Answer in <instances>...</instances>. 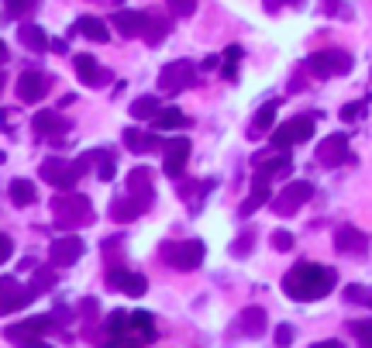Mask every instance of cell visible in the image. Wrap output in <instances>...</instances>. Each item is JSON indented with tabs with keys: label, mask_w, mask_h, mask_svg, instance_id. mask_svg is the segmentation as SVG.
Returning a JSON list of instances; mask_svg holds the SVG:
<instances>
[{
	"label": "cell",
	"mask_w": 372,
	"mask_h": 348,
	"mask_svg": "<svg viewBox=\"0 0 372 348\" xmlns=\"http://www.w3.org/2000/svg\"><path fill=\"white\" fill-rule=\"evenodd\" d=\"M83 245L76 235H66V238H55L52 241V248H49V259H52V266L55 269H66V266H76L80 262V255H83Z\"/></svg>",
	"instance_id": "14"
},
{
	"label": "cell",
	"mask_w": 372,
	"mask_h": 348,
	"mask_svg": "<svg viewBox=\"0 0 372 348\" xmlns=\"http://www.w3.org/2000/svg\"><path fill=\"white\" fill-rule=\"evenodd\" d=\"M86 156L100 162V166H97V176H100L104 183H110V180L117 176V169H114V159H110V152H100V149H93V152H86Z\"/></svg>",
	"instance_id": "32"
},
{
	"label": "cell",
	"mask_w": 372,
	"mask_h": 348,
	"mask_svg": "<svg viewBox=\"0 0 372 348\" xmlns=\"http://www.w3.org/2000/svg\"><path fill=\"white\" fill-rule=\"evenodd\" d=\"M104 331H107V335H110V338H121V335L128 331V311H114V314L107 318Z\"/></svg>",
	"instance_id": "37"
},
{
	"label": "cell",
	"mask_w": 372,
	"mask_h": 348,
	"mask_svg": "<svg viewBox=\"0 0 372 348\" xmlns=\"http://www.w3.org/2000/svg\"><path fill=\"white\" fill-rule=\"evenodd\" d=\"M272 121H276V100L272 104H266V108H259V114H255V121H252V132L262 134L272 128Z\"/></svg>",
	"instance_id": "35"
},
{
	"label": "cell",
	"mask_w": 372,
	"mask_h": 348,
	"mask_svg": "<svg viewBox=\"0 0 372 348\" xmlns=\"http://www.w3.org/2000/svg\"><path fill=\"white\" fill-rule=\"evenodd\" d=\"M55 331V318L49 314H42V318H28L21 324H11L4 335H7V342H18V338H42V335H49Z\"/></svg>",
	"instance_id": "16"
},
{
	"label": "cell",
	"mask_w": 372,
	"mask_h": 348,
	"mask_svg": "<svg viewBox=\"0 0 372 348\" xmlns=\"http://www.w3.org/2000/svg\"><path fill=\"white\" fill-rule=\"evenodd\" d=\"M293 335H296V331H293V324H279V327H276V348H290L293 345Z\"/></svg>",
	"instance_id": "43"
},
{
	"label": "cell",
	"mask_w": 372,
	"mask_h": 348,
	"mask_svg": "<svg viewBox=\"0 0 372 348\" xmlns=\"http://www.w3.org/2000/svg\"><path fill=\"white\" fill-rule=\"evenodd\" d=\"M18 38H21V45L31 49V52H45V49H49V35L38 25H21L18 28Z\"/></svg>",
	"instance_id": "26"
},
{
	"label": "cell",
	"mask_w": 372,
	"mask_h": 348,
	"mask_svg": "<svg viewBox=\"0 0 372 348\" xmlns=\"http://www.w3.org/2000/svg\"><path fill=\"white\" fill-rule=\"evenodd\" d=\"M124 193L132 197L134 204H141V207L149 211V207H152V193H156V190H152V173L141 169V166L132 169V176H128V183H124Z\"/></svg>",
	"instance_id": "15"
},
{
	"label": "cell",
	"mask_w": 372,
	"mask_h": 348,
	"mask_svg": "<svg viewBox=\"0 0 372 348\" xmlns=\"http://www.w3.org/2000/svg\"><path fill=\"white\" fill-rule=\"evenodd\" d=\"M162 156H165V176H180L186 159H190V138H169L162 141Z\"/></svg>",
	"instance_id": "17"
},
{
	"label": "cell",
	"mask_w": 372,
	"mask_h": 348,
	"mask_svg": "<svg viewBox=\"0 0 372 348\" xmlns=\"http://www.w3.org/2000/svg\"><path fill=\"white\" fill-rule=\"evenodd\" d=\"M314 138V117L310 114H300V117H290L283 121L276 132H272V145L276 149H293V145H303Z\"/></svg>",
	"instance_id": "7"
},
{
	"label": "cell",
	"mask_w": 372,
	"mask_h": 348,
	"mask_svg": "<svg viewBox=\"0 0 372 348\" xmlns=\"http://www.w3.org/2000/svg\"><path fill=\"white\" fill-rule=\"evenodd\" d=\"M366 108H369V100H355V104H345V108H342V121H345V124H355V121L366 114Z\"/></svg>",
	"instance_id": "40"
},
{
	"label": "cell",
	"mask_w": 372,
	"mask_h": 348,
	"mask_svg": "<svg viewBox=\"0 0 372 348\" xmlns=\"http://www.w3.org/2000/svg\"><path fill=\"white\" fill-rule=\"evenodd\" d=\"M52 286H55V269H49V266H42L38 272H35V279L28 283V290H31L35 296H42L45 290H52Z\"/></svg>",
	"instance_id": "31"
},
{
	"label": "cell",
	"mask_w": 372,
	"mask_h": 348,
	"mask_svg": "<svg viewBox=\"0 0 372 348\" xmlns=\"http://www.w3.org/2000/svg\"><path fill=\"white\" fill-rule=\"evenodd\" d=\"M351 66H355V59L342 49H320L307 59V69L318 76V80H327V76H345L351 73Z\"/></svg>",
	"instance_id": "4"
},
{
	"label": "cell",
	"mask_w": 372,
	"mask_h": 348,
	"mask_svg": "<svg viewBox=\"0 0 372 348\" xmlns=\"http://www.w3.org/2000/svg\"><path fill=\"white\" fill-rule=\"evenodd\" d=\"M141 214H145V207H141V204H134L128 193H124L121 200H114V204H110V217H114V221H134V217H141Z\"/></svg>",
	"instance_id": "28"
},
{
	"label": "cell",
	"mask_w": 372,
	"mask_h": 348,
	"mask_svg": "<svg viewBox=\"0 0 372 348\" xmlns=\"http://www.w3.org/2000/svg\"><path fill=\"white\" fill-rule=\"evenodd\" d=\"M11 345H18V348H52L49 342H42V338H18V342H11Z\"/></svg>",
	"instance_id": "48"
},
{
	"label": "cell",
	"mask_w": 372,
	"mask_h": 348,
	"mask_svg": "<svg viewBox=\"0 0 372 348\" xmlns=\"http://www.w3.org/2000/svg\"><path fill=\"white\" fill-rule=\"evenodd\" d=\"M73 69H76L80 83H86V86H104V80H107V73L100 69V62H97L90 52L73 55Z\"/></svg>",
	"instance_id": "20"
},
{
	"label": "cell",
	"mask_w": 372,
	"mask_h": 348,
	"mask_svg": "<svg viewBox=\"0 0 372 348\" xmlns=\"http://www.w3.org/2000/svg\"><path fill=\"white\" fill-rule=\"evenodd\" d=\"M0 93H4V73H0Z\"/></svg>",
	"instance_id": "52"
},
{
	"label": "cell",
	"mask_w": 372,
	"mask_h": 348,
	"mask_svg": "<svg viewBox=\"0 0 372 348\" xmlns=\"http://www.w3.org/2000/svg\"><path fill=\"white\" fill-rule=\"evenodd\" d=\"M193 66L186 62V59H176V62H169V66H162L159 73V90L162 93H180L186 86H193Z\"/></svg>",
	"instance_id": "9"
},
{
	"label": "cell",
	"mask_w": 372,
	"mask_h": 348,
	"mask_svg": "<svg viewBox=\"0 0 372 348\" xmlns=\"http://www.w3.org/2000/svg\"><path fill=\"white\" fill-rule=\"evenodd\" d=\"M52 76H45V73H38V69H28L21 73V80H18V100L21 104H38L49 90H52Z\"/></svg>",
	"instance_id": "11"
},
{
	"label": "cell",
	"mask_w": 372,
	"mask_h": 348,
	"mask_svg": "<svg viewBox=\"0 0 372 348\" xmlns=\"http://www.w3.org/2000/svg\"><path fill=\"white\" fill-rule=\"evenodd\" d=\"M31 7H35V0H7V14H11V18H21Z\"/></svg>",
	"instance_id": "44"
},
{
	"label": "cell",
	"mask_w": 372,
	"mask_h": 348,
	"mask_svg": "<svg viewBox=\"0 0 372 348\" xmlns=\"http://www.w3.org/2000/svg\"><path fill=\"white\" fill-rule=\"evenodd\" d=\"M310 348H345L338 338H327V342H318V345H310Z\"/></svg>",
	"instance_id": "50"
},
{
	"label": "cell",
	"mask_w": 372,
	"mask_h": 348,
	"mask_svg": "<svg viewBox=\"0 0 372 348\" xmlns=\"http://www.w3.org/2000/svg\"><path fill=\"white\" fill-rule=\"evenodd\" d=\"M241 45H228V52H224V80H235V66H238L241 59Z\"/></svg>",
	"instance_id": "39"
},
{
	"label": "cell",
	"mask_w": 372,
	"mask_h": 348,
	"mask_svg": "<svg viewBox=\"0 0 372 348\" xmlns=\"http://www.w3.org/2000/svg\"><path fill=\"white\" fill-rule=\"evenodd\" d=\"M252 241H255V235H252V231H245V235H241L238 241H235V248H231V252H235V255H248V252H252Z\"/></svg>",
	"instance_id": "45"
},
{
	"label": "cell",
	"mask_w": 372,
	"mask_h": 348,
	"mask_svg": "<svg viewBox=\"0 0 372 348\" xmlns=\"http://www.w3.org/2000/svg\"><path fill=\"white\" fill-rule=\"evenodd\" d=\"M107 286H110V290H121L124 296H145L149 279H145L141 272H132V269L110 266L107 269Z\"/></svg>",
	"instance_id": "10"
},
{
	"label": "cell",
	"mask_w": 372,
	"mask_h": 348,
	"mask_svg": "<svg viewBox=\"0 0 372 348\" xmlns=\"http://www.w3.org/2000/svg\"><path fill=\"white\" fill-rule=\"evenodd\" d=\"M262 4H266V11H279L283 4H290V7H300L303 0H262Z\"/></svg>",
	"instance_id": "49"
},
{
	"label": "cell",
	"mask_w": 372,
	"mask_h": 348,
	"mask_svg": "<svg viewBox=\"0 0 372 348\" xmlns=\"http://www.w3.org/2000/svg\"><path fill=\"white\" fill-rule=\"evenodd\" d=\"M11 255H14V241H11V235H0V266H4Z\"/></svg>",
	"instance_id": "47"
},
{
	"label": "cell",
	"mask_w": 372,
	"mask_h": 348,
	"mask_svg": "<svg viewBox=\"0 0 372 348\" xmlns=\"http://www.w3.org/2000/svg\"><path fill=\"white\" fill-rule=\"evenodd\" d=\"M165 7L176 14V18H190L197 11V0H165Z\"/></svg>",
	"instance_id": "41"
},
{
	"label": "cell",
	"mask_w": 372,
	"mask_h": 348,
	"mask_svg": "<svg viewBox=\"0 0 372 348\" xmlns=\"http://www.w3.org/2000/svg\"><path fill=\"white\" fill-rule=\"evenodd\" d=\"M152 121H156V132H180V128L190 124V117L180 108H162Z\"/></svg>",
	"instance_id": "24"
},
{
	"label": "cell",
	"mask_w": 372,
	"mask_h": 348,
	"mask_svg": "<svg viewBox=\"0 0 372 348\" xmlns=\"http://www.w3.org/2000/svg\"><path fill=\"white\" fill-rule=\"evenodd\" d=\"M121 138H124L128 152H134V156H149V152H152V149L159 145V141H156L152 134H149V132H141V128H128V132L121 134Z\"/></svg>",
	"instance_id": "22"
},
{
	"label": "cell",
	"mask_w": 372,
	"mask_h": 348,
	"mask_svg": "<svg viewBox=\"0 0 372 348\" xmlns=\"http://www.w3.org/2000/svg\"><path fill=\"white\" fill-rule=\"evenodd\" d=\"M31 128L42 134V138H49V141H62L69 134V117L59 114V110H38L31 117Z\"/></svg>",
	"instance_id": "13"
},
{
	"label": "cell",
	"mask_w": 372,
	"mask_h": 348,
	"mask_svg": "<svg viewBox=\"0 0 372 348\" xmlns=\"http://www.w3.org/2000/svg\"><path fill=\"white\" fill-rule=\"evenodd\" d=\"M338 286V272L318 262H300L283 276V294L290 300H320Z\"/></svg>",
	"instance_id": "1"
},
{
	"label": "cell",
	"mask_w": 372,
	"mask_h": 348,
	"mask_svg": "<svg viewBox=\"0 0 372 348\" xmlns=\"http://www.w3.org/2000/svg\"><path fill=\"white\" fill-rule=\"evenodd\" d=\"M104 348H141V342H138V338H128V335H121V338H110Z\"/></svg>",
	"instance_id": "46"
},
{
	"label": "cell",
	"mask_w": 372,
	"mask_h": 348,
	"mask_svg": "<svg viewBox=\"0 0 372 348\" xmlns=\"http://www.w3.org/2000/svg\"><path fill=\"white\" fill-rule=\"evenodd\" d=\"M269 197H272V190H269V187H252V193L245 197V204H241L238 214L241 217H252L259 207H262V204H269Z\"/></svg>",
	"instance_id": "30"
},
{
	"label": "cell",
	"mask_w": 372,
	"mask_h": 348,
	"mask_svg": "<svg viewBox=\"0 0 372 348\" xmlns=\"http://www.w3.org/2000/svg\"><path fill=\"white\" fill-rule=\"evenodd\" d=\"M348 303H359V307H372V286H362V283H351L345 290Z\"/></svg>",
	"instance_id": "36"
},
{
	"label": "cell",
	"mask_w": 372,
	"mask_h": 348,
	"mask_svg": "<svg viewBox=\"0 0 372 348\" xmlns=\"http://www.w3.org/2000/svg\"><path fill=\"white\" fill-rule=\"evenodd\" d=\"M110 25L117 28L124 38H145V31H149V14H141V11H114Z\"/></svg>",
	"instance_id": "19"
},
{
	"label": "cell",
	"mask_w": 372,
	"mask_h": 348,
	"mask_svg": "<svg viewBox=\"0 0 372 348\" xmlns=\"http://www.w3.org/2000/svg\"><path fill=\"white\" fill-rule=\"evenodd\" d=\"M293 245H296V238H293L290 231H272V248L276 252H290Z\"/></svg>",
	"instance_id": "42"
},
{
	"label": "cell",
	"mask_w": 372,
	"mask_h": 348,
	"mask_svg": "<svg viewBox=\"0 0 372 348\" xmlns=\"http://www.w3.org/2000/svg\"><path fill=\"white\" fill-rule=\"evenodd\" d=\"M165 35H169V21L165 18H149V31H145V42L156 49L159 42H165Z\"/></svg>",
	"instance_id": "34"
},
{
	"label": "cell",
	"mask_w": 372,
	"mask_h": 348,
	"mask_svg": "<svg viewBox=\"0 0 372 348\" xmlns=\"http://www.w3.org/2000/svg\"><path fill=\"white\" fill-rule=\"evenodd\" d=\"M348 159V134H327L318 145V166L320 169H338Z\"/></svg>",
	"instance_id": "12"
},
{
	"label": "cell",
	"mask_w": 372,
	"mask_h": 348,
	"mask_svg": "<svg viewBox=\"0 0 372 348\" xmlns=\"http://www.w3.org/2000/svg\"><path fill=\"white\" fill-rule=\"evenodd\" d=\"M31 300H35V294H31L28 286H21L14 276H0V318L28 307Z\"/></svg>",
	"instance_id": "8"
},
{
	"label": "cell",
	"mask_w": 372,
	"mask_h": 348,
	"mask_svg": "<svg viewBox=\"0 0 372 348\" xmlns=\"http://www.w3.org/2000/svg\"><path fill=\"white\" fill-rule=\"evenodd\" d=\"M162 262H169L173 269H197L204 262V241H165L159 248Z\"/></svg>",
	"instance_id": "5"
},
{
	"label": "cell",
	"mask_w": 372,
	"mask_h": 348,
	"mask_svg": "<svg viewBox=\"0 0 372 348\" xmlns=\"http://www.w3.org/2000/svg\"><path fill=\"white\" fill-rule=\"evenodd\" d=\"M4 62H7V45L0 42V66H4Z\"/></svg>",
	"instance_id": "51"
},
{
	"label": "cell",
	"mask_w": 372,
	"mask_h": 348,
	"mask_svg": "<svg viewBox=\"0 0 372 348\" xmlns=\"http://www.w3.org/2000/svg\"><path fill=\"white\" fill-rule=\"evenodd\" d=\"M348 331L355 335L359 348H372V318H369V321H351V327H348Z\"/></svg>",
	"instance_id": "38"
},
{
	"label": "cell",
	"mask_w": 372,
	"mask_h": 348,
	"mask_svg": "<svg viewBox=\"0 0 372 348\" xmlns=\"http://www.w3.org/2000/svg\"><path fill=\"white\" fill-rule=\"evenodd\" d=\"M52 214H55V224H62V228H80V224L93 221V207H90V200L83 193L62 190L52 200Z\"/></svg>",
	"instance_id": "2"
},
{
	"label": "cell",
	"mask_w": 372,
	"mask_h": 348,
	"mask_svg": "<svg viewBox=\"0 0 372 348\" xmlns=\"http://www.w3.org/2000/svg\"><path fill=\"white\" fill-rule=\"evenodd\" d=\"M335 248L342 252V255H355V259H366V252H369V238L359 231V228H338V235H335Z\"/></svg>",
	"instance_id": "18"
},
{
	"label": "cell",
	"mask_w": 372,
	"mask_h": 348,
	"mask_svg": "<svg viewBox=\"0 0 372 348\" xmlns=\"http://www.w3.org/2000/svg\"><path fill=\"white\" fill-rule=\"evenodd\" d=\"M128 331L138 335V342H141V345H145V342H152V338H156V321H152V314H145V311L128 314Z\"/></svg>",
	"instance_id": "25"
},
{
	"label": "cell",
	"mask_w": 372,
	"mask_h": 348,
	"mask_svg": "<svg viewBox=\"0 0 372 348\" xmlns=\"http://www.w3.org/2000/svg\"><path fill=\"white\" fill-rule=\"evenodd\" d=\"M290 156H286V149H283V152H279V156H276V159H269V166H262V169H259V173H266L269 180H276V176H290Z\"/></svg>",
	"instance_id": "33"
},
{
	"label": "cell",
	"mask_w": 372,
	"mask_h": 348,
	"mask_svg": "<svg viewBox=\"0 0 372 348\" xmlns=\"http://www.w3.org/2000/svg\"><path fill=\"white\" fill-rule=\"evenodd\" d=\"M73 31H80L83 38H90V42H107V38H110V31H107L104 21H100V18H90V14L76 18Z\"/></svg>",
	"instance_id": "23"
},
{
	"label": "cell",
	"mask_w": 372,
	"mask_h": 348,
	"mask_svg": "<svg viewBox=\"0 0 372 348\" xmlns=\"http://www.w3.org/2000/svg\"><path fill=\"white\" fill-rule=\"evenodd\" d=\"M159 110H162V104H159L156 93H145V97L132 100V117H138V121H152Z\"/></svg>",
	"instance_id": "29"
},
{
	"label": "cell",
	"mask_w": 372,
	"mask_h": 348,
	"mask_svg": "<svg viewBox=\"0 0 372 348\" xmlns=\"http://www.w3.org/2000/svg\"><path fill=\"white\" fill-rule=\"evenodd\" d=\"M11 200H14V207H31L38 200V187L31 180H14L11 183Z\"/></svg>",
	"instance_id": "27"
},
{
	"label": "cell",
	"mask_w": 372,
	"mask_h": 348,
	"mask_svg": "<svg viewBox=\"0 0 372 348\" xmlns=\"http://www.w3.org/2000/svg\"><path fill=\"white\" fill-rule=\"evenodd\" d=\"M235 327H238L245 338H262L266 335V311L262 307H245L238 318H235Z\"/></svg>",
	"instance_id": "21"
},
{
	"label": "cell",
	"mask_w": 372,
	"mask_h": 348,
	"mask_svg": "<svg viewBox=\"0 0 372 348\" xmlns=\"http://www.w3.org/2000/svg\"><path fill=\"white\" fill-rule=\"evenodd\" d=\"M83 166L86 159H76V162H66V159H45L38 166V176L55 190H73L76 180L83 176Z\"/></svg>",
	"instance_id": "3"
},
{
	"label": "cell",
	"mask_w": 372,
	"mask_h": 348,
	"mask_svg": "<svg viewBox=\"0 0 372 348\" xmlns=\"http://www.w3.org/2000/svg\"><path fill=\"white\" fill-rule=\"evenodd\" d=\"M310 197H314V183H310V180H293V183H286L269 204H272V211L279 217H290V214H296Z\"/></svg>",
	"instance_id": "6"
}]
</instances>
